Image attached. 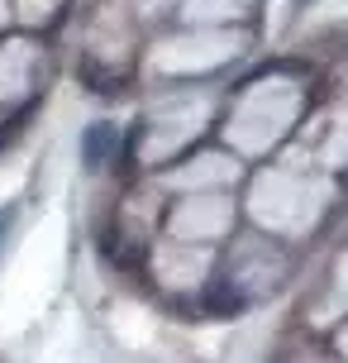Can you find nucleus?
I'll return each mask as SVG.
<instances>
[{"label": "nucleus", "instance_id": "obj_2", "mask_svg": "<svg viewBox=\"0 0 348 363\" xmlns=\"http://www.w3.org/2000/svg\"><path fill=\"white\" fill-rule=\"evenodd\" d=\"M10 216H15V211H0V239H5V225H10Z\"/></svg>", "mask_w": 348, "mask_h": 363}, {"label": "nucleus", "instance_id": "obj_1", "mask_svg": "<svg viewBox=\"0 0 348 363\" xmlns=\"http://www.w3.org/2000/svg\"><path fill=\"white\" fill-rule=\"evenodd\" d=\"M115 153H120V125L115 120H95V125L81 129V163H86V172L110 167Z\"/></svg>", "mask_w": 348, "mask_h": 363}]
</instances>
